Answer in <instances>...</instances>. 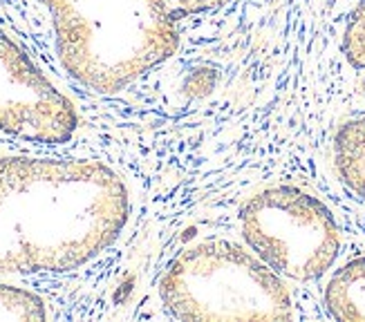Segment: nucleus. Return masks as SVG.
Masks as SVG:
<instances>
[{
	"mask_svg": "<svg viewBox=\"0 0 365 322\" xmlns=\"http://www.w3.org/2000/svg\"><path fill=\"white\" fill-rule=\"evenodd\" d=\"M130 199L99 161L0 157V273H66L123 231Z\"/></svg>",
	"mask_w": 365,
	"mask_h": 322,
	"instance_id": "nucleus-1",
	"label": "nucleus"
},
{
	"mask_svg": "<svg viewBox=\"0 0 365 322\" xmlns=\"http://www.w3.org/2000/svg\"><path fill=\"white\" fill-rule=\"evenodd\" d=\"M52 14L66 70L94 92H119L173 56L180 23L231 0H38Z\"/></svg>",
	"mask_w": 365,
	"mask_h": 322,
	"instance_id": "nucleus-2",
	"label": "nucleus"
},
{
	"mask_svg": "<svg viewBox=\"0 0 365 322\" xmlns=\"http://www.w3.org/2000/svg\"><path fill=\"white\" fill-rule=\"evenodd\" d=\"M160 296L170 316L186 322L294 316L282 276L227 239H206L180 251L160 282Z\"/></svg>",
	"mask_w": 365,
	"mask_h": 322,
	"instance_id": "nucleus-3",
	"label": "nucleus"
},
{
	"mask_svg": "<svg viewBox=\"0 0 365 322\" xmlns=\"http://www.w3.org/2000/svg\"><path fill=\"white\" fill-rule=\"evenodd\" d=\"M240 229L267 266L298 282L325 276L341 251V231L329 208L292 186L264 188L249 197Z\"/></svg>",
	"mask_w": 365,
	"mask_h": 322,
	"instance_id": "nucleus-4",
	"label": "nucleus"
},
{
	"mask_svg": "<svg viewBox=\"0 0 365 322\" xmlns=\"http://www.w3.org/2000/svg\"><path fill=\"white\" fill-rule=\"evenodd\" d=\"M78 117L29 56L0 31V133L34 143L68 141Z\"/></svg>",
	"mask_w": 365,
	"mask_h": 322,
	"instance_id": "nucleus-5",
	"label": "nucleus"
},
{
	"mask_svg": "<svg viewBox=\"0 0 365 322\" xmlns=\"http://www.w3.org/2000/svg\"><path fill=\"white\" fill-rule=\"evenodd\" d=\"M325 307L334 320L365 322V257L350 260L329 278Z\"/></svg>",
	"mask_w": 365,
	"mask_h": 322,
	"instance_id": "nucleus-6",
	"label": "nucleus"
},
{
	"mask_svg": "<svg viewBox=\"0 0 365 322\" xmlns=\"http://www.w3.org/2000/svg\"><path fill=\"white\" fill-rule=\"evenodd\" d=\"M334 161L347 188L365 199V117L341 125L334 139Z\"/></svg>",
	"mask_w": 365,
	"mask_h": 322,
	"instance_id": "nucleus-7",
	"label": "nucleus"
},
{
	"mask_svg": "<svg viewBox=\"0 0 365 322\" xmlns=\"http://www.w3.org/2000/svg\"><path fill=\"white\" fill-rule=\"evenodd\" d=\"M45 302L31 291L0 284V320H45Z\"/></svg>",
	"mask_w": 365,
	"mask_h": 322,
	"instance_id": "nucleus-8",
	"label": "nucleus"
},
{
	"mask_svg": "<svg viewBox=\"0 0 365 322\" xmlns=\"http://www.w3.org/2000/svg\"><path fill=\"white\" fill-rule=\"evenodd\" d=\"M343 54L356 70H365V0H359L343 34Z\"/></svg>",
	"mask_w": 365,
	"mask_h": 322,
	"instance_id": "nucleus-9",
	"label": "nucleus"
},
{
	"mask_svg": "<svg viewBox=\"0 0 365 322\" xmlns=\"http://www.w3.org/2000/svg\"><path fill=\"white\" fill-rule=\"evenodd\" d=\"M363 92H365V80H363Z\"/></svg>",
	"mask_w": 365,
	"mask_h": 322,
	"instance_id": "nucleus-10",
	"label": "nucleus"
}]
</instances>
